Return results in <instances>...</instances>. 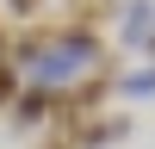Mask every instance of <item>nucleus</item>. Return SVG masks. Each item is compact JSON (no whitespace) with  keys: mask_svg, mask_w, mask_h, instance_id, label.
Here are the masks:
<instances>
[{"mask_svg":"<svg viewBox=\"0 0 155 149\" xmlns=\"http://www.w3.org/2000/svg\"><path fill=\"white\" fill-rule=\"evenodd\" d=\"M44 124H56V93H50V87H19V99L6 106V131L31 137V131H44Z\"/></svg>","mask_w":155,"mask_h":149,"instance_id":"obj_1","label":"nucleus"},{"mask_svg":"<svg viewBox=\"0 0 155 149\" xmlns=\"http://www.w3.org/2000/svg\"><path fill=\"white\" fill-rule=\"evenodd\" d=\"M19 99V68H12V56H0V112Z\"/></svg>","mask_w":155,"mask_h":149,"instance_id":"obj_4","label":"nucleus"},{"mask_svg":"<svg viewBox=\"0 0 155 149\" xmlns=\"http://www.w3.org/2000/svg\"><path fill=\"white\" fill-rule=\"evenodd\" d=\"M118 93H124V99H155V62H149V68L118 74Z\"/></svg>","mask_w":155,"mask_h":149,"instance_id":"obj_3","label":"nucleus"},{"mask_svg":"<svg viewBox=\"0 0 155 149\" xmlns=\"http://www.w3.org/2000/svg\"><path fill=\"white\" fill-rule=\"evenodd\" d=\"M112 31H118L124 50H149L155 44V0H124L118 19H112Z\"/></svg>","mask_w":155,"mask_h":149,"instance_id":"obj_2","label":"nucleus"},{"mask_svg":"<svg viewBox=\"0 0 155 149\" xmlns=\"http://www.w3.org/2000/svg\"><path fill=\"white\" fill-rule=\"evenodd\" d=\"M149 62H155V44H149Z\"/></svg>","mask_w":155,"mask_h":149,"instance_id":"obj_8","label":"nucleus"},{"mask_svg":"<svg viewBox=\"0 0 155 149\" xmlns=\"http://www.w3.org/2000/svg\"><path fill=\"white\" fill-rule=\"evenodd\" d=\"M0 56H12V25H6V12H0Z\"/></svg>","mask_w":155,"mask_h":149,"instance_id":"obj_6","label":"nucleus"},{"mask_svg":"<svg viewBox=\"0 0 155 149\" xmlns=\"http://www.w3.org/2000/svg\"><path fill=\"white\" fill-rule=\"evenodd\" d=\"M44 149H68V143H44Z\"/></svg>","mask_w":155,"mask_h":149,"instance_id":"obj_7","label":"nucleus"},{"mask_svg":"<svg viewBox=\"0 0 155 149\" xmlns=\"http://www.w3.org/2000/svg\"><path fill=\"white\" fill-rule=\"evenodd\" d=\"M37 6H44V0H0V12H12V19H31Z\"/></svg>","mask_w":155,"mask_h":149,"instance_id":"obj_5","label":"nucleus"}]
</instances>
